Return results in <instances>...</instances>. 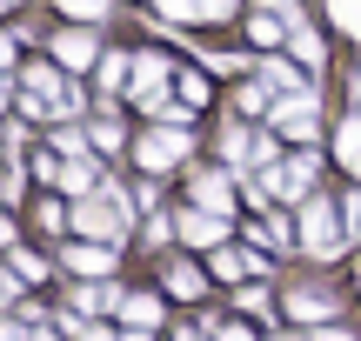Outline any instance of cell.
Instances as JSON below:
<instances>
[{
  "label": "cell",
  "mask_w": 361,
  "mask_h": 341,
  "mask_svg": "<svg viewBox=\"0 0 361 341\" xmlns=\"http://www.w3.org/2000/svg\"><path fill=\"white\" fill-rule=\"evenodd\" d=\"M308 181H314V154L288 161V168H268V181H261V187H268V194H281V201H295V194H301Z\"/></svg>",
  "instance_id": "cell-6"
},
{
  "label": "cell",
  "mask_w": 361,
  "mask_h": 341,
  "mask_svg": "<svg viewBox=\"0 0 361 341\" xmlns=\"http://www.w3.org/2000/svg\"><path fill=\"white\" fill-rule=\"evenodd\" d=\"M207 268H214V281H241V275H247V254H234L228 241H221V248H214V261H207Z\"/></svg>",
  "instance_id": "cell-12"
},
{
  "label": "cell",
  "mask_w": 361,
  "mask_h": 341,
  "mask_svg": "<svg viewBox=\"0 0 361 341\" xmlns=\"http://www.w3.org/2000/svg\"><path fill=\"white\" fill-rule=\"evenodd\" d=\"M255 40H261V47H274V40H281V20H274V13H261V20H255Z\"/></svg>",
  "instance_id": "cell-20"
},
{
  "label": "cell",
  "mask_w": 361,
  "mask_h": 341,
  "mask_svg": "<svg viewBox=\"0 0 361 341\" xmlns=\"http://www.w3.org/2000/svg\"><path fill=\"white\" fill-rule=\"evenodd\" d=\"M0 101H7V87H0Z\"/></svg>",
  "instance_id": "cell-34"
},
{
  "label": "cell",
  "mask_w": 361,
  "mask_h": 341,
  "mask_svg": "<svg viewBox=\"0 0 361 341\" xmlns=\"http://www.w3.org/2000/svg\"><path fill=\"white\" fill-rule=\"evenodd\" d=\"M80 308H114V288H80Z\"/></svg>",
  "instance_id": "cell-24"
},
{
  "label": "cell",
  "mask_w": 361,
  "mask_h": 341,
  "mask_svg": "<svg viewBox=\"0 0 361 341\" xmlns=\"http://www.w3.org/2000/svg\"><path fill=\"white\" fill-rule=\"evenodd\" d=\"M268 87H281V94H308V80H301L288 61H268Z\"/></svg>",
  "instance_id": "cell-15"
},
{
  "label": "cell",
  "mask_w": 361,
  "mask_h": 341,
  "mask_svg": "<svg viewBox=\"0 0 361 341\" xmlns=\"http://www.w3.org/2000/svg\"><path fill=\"white\" fill-rule=\"evenodd\" d=\"M268 94H274V87H268V80H255V87H241V107H247V114H255V107H261V101H268Z\"/></svg>",
  "instance_id": "cell-23"
},
{
  "label": "cell",
  "mask_w": 361,
  "mask_h": 341,
  "mask_svg": "<svg viewBox=\"0 0 361 341\" xmlns=\"http://www.w3.org/2000/svg\"><path fill=\"white\" fill-rule=\"evenodd\" d=\"M268 7H288V0H268Z\"/></svg>",
  "instance_id": "cell-32"
},
{
  "label": "cell",
  "mask_w": 361,
  "mask_h": 341,
  "mask_svg": "<svg viewBox=\"0 0 361 341\" xmlns=\"http://www.w3.org/2000/svg\"><path fill=\"white\" fill-rule=\"evenodd\" d=\"M288 40H295V54H301V67H322V40H314V34H308V27H301V20L288 27Z\"/></svg>",
  "instance_id": "cell-13"
},
{
  "label": "cell",
  "mask_w": 361,
  "mask_h": 341,
  "mask_svg": "<svg viewBox=\"0 0 361 341\" xmlns=\"http://www.w3.org/2000/svg\"><path fill=\"white\" fill-rule=\"evenodd\" d=\"M194 201L214 208V214H228V174H201V181H194Z\"/></svg>",
  "instance_id": "cell-11"
},
{
  "label": "cell",
  "mask_w": 361,
  "mask_h": 341,
  "mask_svg": "<svg viewBox=\"0 0 361 341\" xmlns=\"http://www.w3.org/2000/svg\"><path fill=\"white\" fill-rule=\"evenodd\" d=\"M61 13H80V20H94V13H107V0H61Z\"/></svg>",
  "instance_id": "cell-21"
},
{
  "label": "cell",
  "mask_w": 361,
  "mask_h": 341,
  "mask_svg": "<svg viewBox=\"0 0 361 341\" xmlns=\"http://www.w3.org/2000/svg\"><path fill=\"white\" fill-rule=\"evenodd\" d=\"M295 315H308V321H322V315H328V302H322V294H301V302H295Z\"/></svg>",
  "instance_id": "cell-22"
},
{
  "label": "cell",
  "mask_w": 361,
  "mask_h": 341,
  "mask_svg": "<svg viewBox=\"0 0 361 341\" xmlns=\"http://www.w3.org/2000/svg\"><path fill=\"white\" fill-rule=\"evenodd\" d=\"M134 101H141V107L168 101V61H161V54H147V61L134 67Z\"/></svg>",
  "instance_id": "cell-4"
},
{
  "label": "cell",
  "mask_w": 361,
  "mask_h": 341,
  "mask_svg": "<svg viewBox=\"0 0 361 341\" xmlns=\"http://www.w3.org/2000/svg\"><path fill=\"white\" fill-rule=\"evenodd\" d=\"M328 7H335V20L348 27V34H361V0H328Z\"/></svg>",
  "instance_id": "cell-17"
},
{
  "label": "cell",
  "mask_w": 361,
  "mask_h": 341,
  "mask_svg": "<svg viewBox=\"0 0 361 341\" xmlns=\"http://www.w3.org/2000/svg\"><path fill=\"white\" fill-rule=\"evenodd\" d=\"M121 315H128L134 328H147V321H161V302L154 294H134V302H121Z\"/></svg>",
  "instance_id": "cell-14"
},
{
  "label": "cell",
  "mask_w": 361,
  "mask_h": 341,
  "mask_svg": "<svg viewBox=\"0 0 361 341\" xmlns=\"http://www.w3.org/2000/svg\"><path fill=\"white\" fill-rule=\"evenodd\" d=\"M7 67H13V40H0V74H7Z\"/></svg>",
  "instance_id": "cell-27"
},
{
  "label": "cell",
  "mask_w": 361,
  "mask_h": 341,
  "mask_svg": "<svg viewBox=\"0 0 361 341\" xmlns=\"http://www.w3.org/2000/svg\"><path fill=\"white\" fill-rule=\"evenodd\" d=\"M74 228H80V235H121L128 214H121L114 201H80V208H74Z\"/></svg>",
  "instance_id": "cell-5"
},
{
  "label": "cell",
  "mask_w": 361,
  "mask_h": 341,
  "mask_svg": "<svg viewBox=\"0 0 361 341\" xmlns=\"http://www.w3.org/2000/svg\"><path fill=\"white\" fill-rule=\"evenodd\" d=\"M180 154H188V128H154L141 141V161H147V168H174Z\"/></svg>",
  "instance_id": "cell-3"
},
{
  "label": "cell",
  "mask_w": 361,
  "mask_h": 341,
  "mask_svg": "<svg viewBox=\"0 0 361 341\" xmlns=\"http://www.w3.org/2000/svg\"><path fill=\"white\" fill-rule=\"evenodd\" d=\"M335 154H341V168H348V174H361V120H341Z\"/></svg>",
  "instance_id": "cell-10"
},
{
  "label": "cell",
  "mask_w": 361,
  "mask_h": 341,
  "mask_svg": "<svg viewBox=\"0 0 361 341\" xmlns=\"http://www.w3.org/2000/svg\"><path fill=\"white\" fill-rule=\"evenodd\" d=\"M221 341H247V328H228V335H221Z\"/></svg>",
  "instance_id": "cell-28"
},
{
  "label": "cell",
  "mask_w": 361,
  "mask_h": 341,
  "mask_svg": "<svg viewBox=\"0 0 361 341\" xmlns=\"http://www.w3.org/2000/svg\"><path fill=\"white\" fill-rule=\"evenodd\" d=\"M221 13H234V0H201V20H221Z\"/></svg>",
  "instance_id": "cell-25"
},
{
  "label": "cell",
  "mask_w": 361,
  "mask_h": 341,
  "mask_svg": "<svg viewBox=\"0 0 361 341\" xmlns=\"http://www.w3.org/2000/svg\"><path fill=\"white\" fill-rule=\"evenodd\" d=\"M27 341H54V335H27Z\"/></svg>",
  "instance_id": "cell-31"
},
{
  "label": "cell",
  "mask_w": 361,
  "mask_h": 341,
  "mask_svg": "<svg viewBox=\"0 0 361 341\" xmlns=\"http://www.w3.org/2000/svg\"><path fill=\"white\" fill-rule=\"evenodd\" d=\"M54 61L74 74V67H87V61H94V40H87V34H61V40H54Z\"/></svg>",
  "instance_id": "cell-9"
},
{
  "label": "cell",
  "mask_w": 361,
  "mask_h": 341,
  "mask_svg": "<svg viewBox=\"0 0 361 341\" xmlns=\"http://www.w3.org/2000/svg\"><path fill=\"white\" fill-rule=\"evenodd\" d=\"M121 74H128V61L121 54H101V87H121Z\"/></svg>",
  "instance_id": "cell-19"
},
{
  "label": "cell",
  "mask_w": 361,
  "mask_h": 341,
  "mask_svg": "<svg viewBox=\"0 0 361 341\" xmlns=\"http://www.w3.org/2000/svg\"><path fill=\"white\" fill-rule=\"evenodd\" d=\"M322 341H348V335H341V328H328V335H322Z\"/></svg>",
  "instance_id": "cell-29"
},
{
  "label": "cell",
  "mask_w": 361,
  "mask_h": 341,
  "mask_svg": "<svg viewBox=\"0 0 361 341\" xmlns=\"http://www.w3.org/2000/svg\"><path fill=\"white\" fill-rule=\"evenodd\" d=\"M161 13L168 20H201V0H161Z\"/></svg>",
  "instance_id": "cell-18"
},
{
  "label": "cell",
  "mask_w": 361,
  "mask_h": 341,
  "mask_svg": "<svg viewBox=\"0 0 361 341\" xmlns=\"http://www.w3.org/2000/svg\"><path fill=\"white\" fill-rule=\"evenodd\" d=\"M0 7H7V0H0Z\"/></svg>",
  "instance_id": "cell-35"
},
{
  "label": "cell",
  "mask_w": 361,
  "mask_h": 341,
  "mask_svg": "<svg viewBox=\"0 0 361 341\" xmlns=\"http://www.w3.org/2000/svg\"><path fill=\"white\" fill-rule=\"evenodd\" d=\"M301 241H308V254H335L341 248V228H335V208H328V201H308V214H301Z\"/></svg>",
  "instance_id": "cell-1"
},
{
  "label": "cell",
  "mask_w": 361,
  "mask_h": 341,
  "mask_svg": "<svg viewBox=\"0 0 361 341\" xmlns=\"http://www.w3.org/2000/svg\"><path fill=\"white\" fill-rule=\"evenodd\" d=\"M348 235H361V194L348 201Z\"/></svg>",
  "instance_id": "cell-26"
},
{
  "label": "cell",
  "mask_w": 361,
  "mask_h": 341,
  "mask_svg": "<svg viewBox=\"0 0 361 341\" xmlns=\"http://www.w3.org/2000/svg\"><path fill=\"white\" fill-rule=\"evenodd\" d=\"M180 235H188L194 248H221V241H228V228H221L214 208H201V214H180Z\"/></svg>",
  "instance_id": "cell-7"
},
{
  "label": "cell",
  "mask_w": 361,
  "mask_h": 341,
  "mask_svg": "<svg viewBox=\"0 0 361 341\" xmlns=\"http://www.w3.org/2000/svg\"><path fill=\"white\" fill-rule=\"evenodd\" d=\"M274 128L295 134V141H308V134H314V94H281V107H274Z\"/></svg>",
  "instance_id": "cell-2"
},
{
  "label": "cell",
  "mask_w": 361,
  "mask_h": 341,
  "mask_svg": "<svg viewBox=\"0 0 361 341\" xmlns=\"http://www.w3.org/2000/svg\"><path fill=\"white\" fill-rule=\"evenodd\" d=\"M87 341H107V335H87Z\"/></svg>",
  "instance_id": "cell-33"
},
{
  "label": "cell",
  "mask_w": 361,
  "mask_h": 341,
  "mask_svg": "<svg viewBox=\"0 0 361 341\" xmlns=\"http://www.w3.org/2000/svg\"><path fill=\"white\" fill-rule=\"evenodd\" d=\"M0 341H20V335H13V328H0Z\"/></svg>",
  "instance_id": "cell-30"
},
{
  "label": "cell",
  "mask_w": 361,
  "mask_h": 341,
  "mask_svg": "<svg viewBox=\"0 0 361 341\" xmlns=\"http://www.w3.org/2000/svg\"><path fill=\"white\" fill-rule=\"evenodd\" d=\"M168 288H174V294H201V275H194V268H180V261H174V268H168Z\"/></svg>",
  "instance_id": "cell-16"
},
{
  "label": "cell",
  "mask_w": 361,
  "mask_h": 341,
  "mask_svg": "<svg viewBox=\"0 0 361 341\" xmlns=\"http://www.w3.org/2000/svg\"><path fill=\"white\" fill-rule=\"evenodd\" d=\"M67 268H74V275H107L114 254H107L101 241H80V248H67Z\"/></svg>",
  "instance_id": "cell-8"
}]
</instances>
